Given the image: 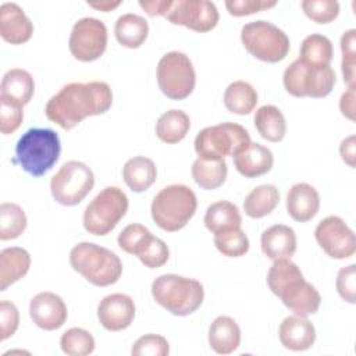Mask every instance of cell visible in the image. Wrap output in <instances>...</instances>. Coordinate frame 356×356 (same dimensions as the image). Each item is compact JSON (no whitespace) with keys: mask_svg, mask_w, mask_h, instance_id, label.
<instances>
[{"mask_svg":"<svg viewBox=\"0 0 356 356\" xmlns=\"http://www.w3.org/2000/svg\"><path fill=\"white\" fill-rule=\"evenodd\" d=\"M334 47L331 40L321 33H312L306 36L300 44L299 60L307 65H330Z\"/></svg>","mask_w":356,"mask_h":356,"instance_id":"obj_34","label":"cell"},{"mask_svg":"<svg viewBox=\"0 0 356 356\" xmlns=\"http://www.w3.org/2000/svg\"><path fill=\"white\" fill-rule=\"evenodd\" d=\"M280 342L285 349L293 352L307 350L314 345L316 328L306 317L288 316L282 320L278 328Z\"/></svg>","mask_w":356,"mask_h":356,"instance_id":"obj_19","label":"cell"},{"mask_svg":"<svg viewBox=\"0 0 356 356\" xmlns=\"http://www.w3.org/2000/svg\"><path fill=\"white\" fill-rule=\"evenodd\" d=\"M356 136L355 135H349L348 138H345L341 145H339V154L341 159L350 167L355 168L356 165Z\"/></svg>","mask_w":356,"mask_h":356,"instance_id":"obj_48","label":"cell"},{"mask_svg":"<svg viewBox=\"0 0 356 356\" xmlns=\"http://www.w3.org/2000/svg\"><path fill=\"white\" fill-rule=\"evenodd\" d=\"M121 4V1H110V0H104V1H88V6L92 8H96L99 11L103 13H108L114 8H117Z\"/></svg>","mask_w":356,"mask_h":356,"instance_id":"obj_50","label":"cell"},{"mask_svg":"<svg viewBox=\"0 0 356 356\" xmlns=\"http://www.w3.org/2000/svg\"><path fill=\"white\" fill-rule=\"evenodd\" d=\"M24 120L22 106L0 97V132L10 135L15 132Z\"/></svg>","mask_w":356,"mask_h":356,"instance_id":"obj_43","label":"cell"},{"mask_svg":"<svg viewBox=\"0 0 356 356\" xmlns=\"http://www.w3.org/2000/svg\"><path fill=\"white\" fill-rule=\"evenodd\" d=\"M236 171L245 178H257L267 174L274 164L273 152L257 142H250L243 150L232 156Z\"/></svg>","mask_w":356,"mask_h":356,"instance_id":"obj_21","label":"cell"},{"mask_svg":"<svg viewBox=\"0 0 356 356\" xmlns=\"http://www.w3.org/2000/svg\"><path fill=\"white\" fill-rule=\"evenodd\" d=\"M256 89L245 81L231 82L224 92V106L225 108L238 115L250 114L257 104Z\"/></svg>","mask_w":356,"mask_h":356,"instance_id":"obj_33","label":"cell"},{"mask_svg":"<svg viewBox=\"0 0 356 356\" xmlns=\"http://www.w3.org/2000/svg\"><path fill=\"white\" fill-rule=\"evenodd\" d=\"M114 35L121 46L127 49H138L147 39L149 24L143 17L138 14H122L115 21Z\"/></svg>","mask_w":356,"mask_h":356,"instance_id":"obj_27","label":"cell"},{"mask_svg":"<svg viewBox=\"0 0 356 356\" xmlns=\"http://www.w3.org/2000/svg\"><path fill=\"white\" fill-rule=\"evenodd\" d=\"M157 83L168 99H186L196 85V72L189 56L177 50L165 53L157 64Z\"/></svg>","mask_w":356,"mask_h":356,"instance_id":"obj_10","label":"cell"},{"mask_svg":"<svg viewBox=\"0 0 356 356\" xmlns=\"http://www.w3.org/2000/svg\"><path fill=\"white\" fill-rule=\"evenodd\" d=\"M260 245L263 253L273 261L291 259L296 252V234L285 224H275L263 231Z\"/></svg>","mask_w":356,"mask_h":356,"instance_id":"obj_22","label":"cell"},{"mask_svg":"<svg viewBox=\"0 0 356 356\" xmlns=\"http://www.w3.org/2000/svg\"><path fill=\"white\" fill-rule=\"evenodd\" d=\"M277 6L275 0H227L225 8L234 17H245Z\"/></svg>","mask_w":356,"mask_h":356,"instance_id":"obj_45","label":"cell"},{"mask_svg":"<svg viewBox=\"0 0 356 356\" xmlns=\"http://www.w3.org/2000/svg\"><path fill=\"white\" fill-rule=\"evenodd\" d=\"M314 238L318 246L331 259H349L356 252L355 232L338 216H328L323 218L314 229Z\"/></svg>","mask_w":356,"mask_h":356,"instance_id":"obj_13","label":"cell"},{"mask_svg":"<svg viewBox=\"0 0 356 356\" xmlns=\"http://www.w3.org/2000/svg\"><path fill=\"white\" fill-rule=\"evenodd\" d=\"M107 39V26L102 19L83 17L78 19L71 29L68 49L78 61H95L106 51Z\"/></svg>","mask_w":356,"mask_h":356,"instance_id":"obj_12","label":"cell"},{"mask_svg":"<svg viewBox=\"0 0 356 356\" xmlns=\"http://www.w3.org/2000/svg\"><path fill=\"white\" fill-rule=\"evenodd\" d=\"M26 216L17 203L4 202L0 204V239L10 241L18 238L26 228Z\"/></svg>","mask_w":356,"mask_h":356,"instance_id":"obj_35","label":"cell"},{"mask_svg":"<svg viewBox=\"0 0 356 356\" xmlns=\"http://www.w3.org/2000/svg\"><path fill=\"white\" fill-rule=\"evenodd\" d=\"M342 76L349 88L356 83V29H349L341 36Z\"/></svg>","mask_w":356,"mask_h":356,"instance_id":"obj_39","label":"cell"},{"mask_svg":"<svg viewBox=\"0 0 356 356\" xmlns=\"http://www.w3.org/2000/svg\"><path fill=\"white\" fill-rule=\"evenodd\" d=\"M335 82L337 75L330 65H307L299 58L292 61L282 75L285 90L295 97H325L334 89Z\"/></svg>","mask_w":356,"mask_h":356,"instance_id":"obj_9","label":"cell"},{"mask_svg":"<svg viewBox=\"0 0 356 356\" xmlns=\"http://www.w3.org/2000/svg\"><path fill=\"white\" fill-rule=\"evenodd\" d=\"M93 335L79 327L67 330L60 338V348L68 356H86L95 350Z\"/></svg>","mask_w":356,"mask_h":356,"instance_id":"obj_36","label":"cell"},{"mask_svg":"<svg viewBox=\"0 0 356 356\" xmlns=\"http://www.w3.org/2000/svg\"><path fill=\"white\" fill-rule=\"evenodd\" d=\"M152 296L157 305L174 316H189L203 303V285L193 278L163 274L152 282Z\"/></svg>","mask_w":356,"mask_h":356,"instance_id":"obj_5","label":"cell"},{"mask_svg":"<svg viewBox=\"0 0 356 356\" xmlns=\"http://www.w3.org/2000/svg\"><path fill=\"white\" fill-rule=\"evenodd\" d=\"M171 24L182 25L195 32H209L218 24L220 14L209 0H177L164 15Z\"/></svg>","mask_w":356,"mask_h":356,"instance_id":"obj_14","label":"cell"},{"mask_svg":"<svg viewBox=\"0 0 356 356\" xmlns=\"http://www.w3.org/2000/svg\"><path fill=\"white\" fill-rule=\"evenodd\" d=\"M241 42L254 58L264 63L282 61L291 49L288 35L270 21L248 22L241 29Z\"/></svg>","mask_w":356,"mask_h":356,"instance_id":"obj_6","label":"cell"},{"mask_svg":"<svg viewBox=\"0 0 356 356\" xmlns=\"http://www.w3.org/2000/svg\"><path fill=\"white\" fill-rule=\"evenodd\" d=\"M31 254L24 248L11 246L0 252V291L26 275L31 267Z\"/></svg>","mask_w":356,"mask_h":356,"instance_id":"obj_24","label":"cell"},{"mask_svg":"<svg viewBox=\"0 0 356 356\" xmlns=\"http://www.w3.org/2000/svg\"><path fill=\"white\" fill-rule=\"evenodd\" d=\"M300 7L306 17L317 24L332 22L339 14V3L337 0H303Z\"/></svg>","mask_w":356,"mask_h":356,"instance_id":"obj_40","label":"cell"},{"mask_svg":"<svg viewBox=\"0 0 356 356\" xmlns=\"http://www.w3.org/2000/svg\"><path fill=\"white\" fill-rule=\"evenodd\" d=\"M33 24L17 3L0 6V35L11 44H22L32 38Z\"/></svg>","mask_w":356,"mask_h":356,"instance_id":"obj_18","label":"cell"},{"mask_svg":"<svg viewBox=\"0 0 356 356\" xmlns=\"http://www.w3.org/2000/svg\"><path fill=\"white\" fill-rule=\"evenodd\" d=\"M168 257H170V250L167 243L154 235L138 256L140 263L147 268L163 267L168 261Z\"/></svg>","mask_w":356,"mask_h":356,"instance_id":"obj_42","label":"cell"},{"mask_svg":"<svg viewBox=\"0 0 356 356\" xmlns=\"http://www.w3.org/2000/svg\"><path fill=\"white\" fill-rule=\"evenodd\" d=\"M61 143L50 128H31L15 145V159L19 167L32 177H42L58 161Z\"/></svg>","mask_w":356,"mask_h":356,"instance_id":"obj_2","label":"cell"},{"mask_svg":"<svg viewBox=\"0 0 356 356\" xmlns=\"http://www.w3.org/2000/svg\"><path fill=\"white\" fill-rule=\"evenodd\" d=\"M214 246L227 257H241L249 250V239L241 228H232L214 234Z\"/></svg>","mask_w":356,"mask_h":356,"instance_id":"obj_37","label":"cell"},{"mask_svg":"<svg viewBox=\"0 0 356 356\" xmlns=\"http://www.w3.org/2000/svg\"><path fill=\"white\" fill-rule=\"evenodd\" d=\"M250 142L249 132L242 125L221 122L199 131L193 145L200 159L220 160L225 156H235Z\"/></svg>","mask_w":356,"mask_h":356,"instance_id":"obj_8","label":"cell"},{"mask_svg":"<svg viewBox=\"0 0 356 356\" xmlns=\"http://www.w3.org/2000/svg\"><path fill=\"white\" fill-rule=\"evenodd\" d=\"M128 196L118 186H106L86 206L83 228L97 236L110 234L128 211Z\"/></svg>","mask_w":356,"mask_h":356,"instance_id":"obj_7","label":"cell"},{"mask_svg":"<svg viewBox=\"0 0 356 356\" xmlns=\"http://www.w3.org/2000/svg\"><path fill=\"white\" fill-rule=\"evenodd\" d=\"M339 110L343 117L355 121V88H348V90L341 95Z\"/></svg>","mask_w":356,"mask_h":356,"instance_id":"obj_49","label":"cell"},{"mask_svg":"<svg viewBox=\"0 0 356 356\" xmlns=\"http://www.w3.org/2000/svg\"><path fill=\"white\" fill-rule=\"evenodd\" d=\"M122 178L125 185L136 192L147 191L157 178V168L152 159L145 156H135L129 159L122 167Z\"/></svg>","mask_w":356,"mask_h":356,"instance_id":"obj_26","label":"cell"},{"mask_svg":"<svg viewBox=\"0 0 356 356\" xmlns=\"http://www.w3.org/2000/svg\"><path fill=\"white\" fill-rule=\"evenodd\" d=\"M280 203V191L275 185L264 184L253 188L243 200V211L250 218L270 214Z\"/></svg>","mask_w":356,"mask_h":356,"instance_id":"obj_31","label":"cell"},{"mask_svg":"<svg viewBox=\"0 0 356 356\" xmlns=\"http://www.w3.org/2000/svg\"><path fill=\"white\" fill-rule=\"evenodd\" d=\"M241 343V328L229 316H218L209 327V345L218 355H229Z\"/></svg>","mask_w":356,"mask_h":356,"instance_id":"obj_23","label":"cell"},{"mask_svg":"<svg viewBox=\"0 0 356 356\" xmlns=\"http://www.w3.org/2000/svg\"><path fill=\"white\" fill-rule=\"evenodd\" d=\"M111 104L113 92L108 83L103 81L71 82L47 100L44 114L47 120L70 131L86 117L104 114Z\"/></svg>","mask_w":356,"mask_h":356,"instance_id":"obj_1","label":"cell"},{"mask_svg":"<svg viewBox=\"0 0 356 356\" xmlns=\"http://www.w3.org/2000/svg\"><path fill=\"white\" fill-rule=\"evenodd\" d=\"M281 302L296 316L307 317L317 313L321 305L318 291L303 278V274L289 280L277 293Z\"/></svg>","mask_w":356,"mask_h":356,"instance_id":"obj_15","label":"cell"},{"mask_svg":"<svg viewBox=\"0 0 356 356\" xmlns=\"http://www.w3.org/2000/svg\"><path fill=\"white\" fill-rule=\"evenodd\" d=\"M19 325V313L13 302H0V341L13 337Z\"/></svg>","mask_w":356,"mask_h":356,"instance_id":"obj_46","label":"cell"},{"mask_svg":"<svg viewBox=\"0 0 356 356\" xmlns=\"http://www.w3.org/2000/svg\"><path fill=\"white\" fill-rule=\"evenodd\" d=\"M193 181L206 191H213L220 188L228 174V167L224 159L220 160H207L197 157L191 168Z\"/></svg>","mask_w":356,"mask_h":356,"instance_id":"obj_32","label":"cell"},{"mask_svg":"<svg viewBox=\"0 0 356 356\" xmlns=\"http://www.w3.org/2000/svg\"><path fill=\"white\" fill-rule=\"evenodd\" d=\"M259 135L268 142H281L286 134V121L282 111L273 104L259 107L253 118Z\"/></svg>","mask_w":356,"mask_h":356,"instance_id":"obj_28","label":"cell"},{"mask_svg":"<svg viewBox=\"0 0 356 356\" xmlns=\"http://www.w3.org/2000/svg\"><path fill=\"white\" fill-rule=\"evenodd\" d=\"M29 316L36 327L54 331L67 321L68 310L63 298L54 292H39L29 302Z\"/></svg>","mask_w":356,"mask_h":356,"instance_id":"obj_16","label":"cell"},{"mask_svg":"<svg viewBox=\"0 0 356 356\" xmlns=\"http://www.w3.org/2000/svg\"><path fill=\"white\" fill-rule=\"evenodd\" d=\"M152 238H153V234L145 225L129 224L120 232L117 242H118V246L125 253H129L138 257Z\"/></svg>","mask_w":356,"mask_h":356,"instance_id":"obj_38","label":"cell"},{"mask_svg":"<svg viewBox=\"0 0 356 356\" xmlns=\"http://www.w3.org/2000/svg\"><path fill=\"white\" fill-rule=\"evenodd\" d=\"M320 210V195L317 189L306 182L291 186L286 193V211L298 222H307Z\"/></svg>","mask_w":356,"mask_h":356,"instance_id":"obj_20","label":"cell"},{"mask_svg":"<svg viewBox=\"0 0 356 356\" xmlns=\"http://www.w3.org/2000/svg\"><path fill=\"white\" fill-rule=\"evenodd\" d=\"M197 199L195 192L182 184L164 186L153 197L150 213L159 228L167 232L182 229L195 216Z\"/></svg>","mask_w":356,"mask_h":356,"instance_id":"obj_4","label":"cell"},{"mask_svg":"<svg viewBox=\"0 0 356 356\" xmlns=\"http://www.w3.org/2000/svg\"><path fill=\"white\" fill-rule=\"evenodd\" d=\"M99 323L107 331H122L135 318V303L125 293H111L104 296L97 306Z\"/></svg>","mask_w":356,"mask_h":356,"instance_id":"obj_17","label":"cell"},{"mask_svg":"<svg viewBox=\"0 0 356 356\" xmlns=\"http://www.w3.org/2000/svg\"><path fill=\"white\" fill-rule=\"evenodd\" d=\"M170 353L168 341L163 335L146 334L135 341L131 349L132 356H167Z\"/></svg>","mask_w":356,"mask_h":356,"instance_id":"obj_41","label":"cell"},{"mask_svg":"<svg viewBox=\"0 0 356 356\" xmlns=\"http://www.w3.org/2000/svg\"><path fill=\"white\" fill-rule=\"evenodd\" d=\"M335 286L342 300L352 305L356 302V266L355 264L342 267L338 271Z\"/></svg>","mask_w":356,"mask_h":356,"instance_id":"obj_44","label":"cell"},{"mask_svg":"<svg viewBox=\"0 0 356 356\" xmlns=\"http://www.w3.org/2000/svg\"><path fill=\"white\" fill-rule=\"evenodd\" d=\"M139 6L149 14L150 17L165 15L170 7L172 6V0H139Z\"/></svg>","mask_w":356,"mask_h":356,"instance_id":"obj_47","label":"cell"},{"mask_svg":"<svg viewBox=\"0 0 356 356\" xmlns=\"http://www.w3.org/2000/svg\"><path fill=\"white\" fill-rule=\"evenodd\" d=\"M35 92V82L32 75L22 68L8 70L1 79L0 97L25 106L31 102Z\"/></svg>","mask_w":356,"mask_h":356,"instance_id":"obj_25","label":"cell"},{"mask_svg":"<svg viewBox=\"0 0 356 356\" xmlns=\"http://www.w3.org/2000/svg\"><path fill=\"white\" fill-rule=\"evenodd\" d=\"M204 225L213 234L241 228L242 216L234 203L228 200H218L207 207L204 214Z\"/></svg>","mask_w":356,"mask_h":356,"instance_id":"obj_30","label":"cell"},{"mask_svg":"<svg viewBox=\"0 0 356 356\" xmlns=\"http://www.w3.org/2000/svg\"><path fill=\"white\" fill-rule=\"evenodd\" d=\"M191 128L189 115L178 108H171L163 113L156 122L157 138L168 145L181 142Z\"/></svg>","mask_w":356,"mask_h":356,"instance_id":"obj_29","label":"cell"},{"mask_svg":"<svg viewBox=\"0 0 356 356\" xmlns=\"http://www.w3.org/2000/svg\"><path fill=\"white\" fill-rule=\"evenodd\" d=\"M95 174L89 165L78 160L64 163L50 179L53 199L63 206L81 203L93 189Z\"/></svg>","mask_w":356,"mask_h":356,"instance_id":"obj_11","label":"cell"},{"mask_svg":"<svg viewBox=\"0 0 356 356\" xmlns=\"http://www.w3.org/2000/svg\"><path fill=\"white\" fill-rule=\"evenodd\" d=\"M71 267L95 286L115 284L122 274L120 257L107 248L92 242H81L70 252Z\"/></svg>","mask_w":356,"mask_h":356,"instance_id":"obj_3","label":"cell"}]
</instances>
